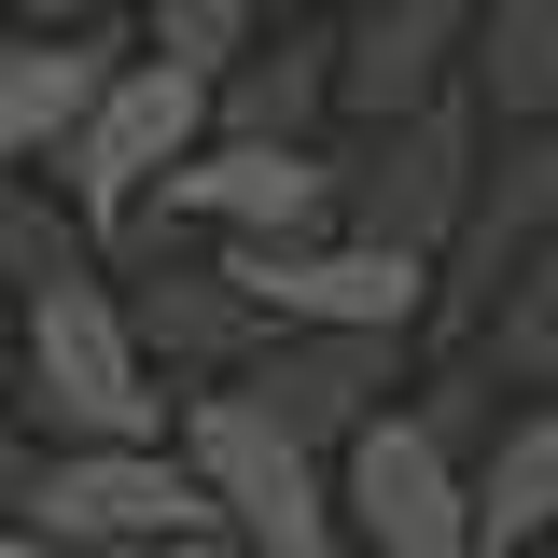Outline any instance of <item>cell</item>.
Listing matches in <instances>:
<instances>
[{
    "label": "cell",
    "instance_id": "cell-6",
    "mask_svg": "<svg viewBox=\"0 0 558 558\" xmlns=\"http://www.w3.org/2000/svg\"><path fill=\"white\" fill-rule=\"evenodd\" d=\"M322 238L349 223V168L336 140H252V126H209L182 168H168V196L140 209V238Z\"/></svg>",
    "mask_w": 558,
    "mask_h": 558
},
{
    "label": "cell",
    "instance_id": "cell-10",
    "mask_svg": "<svg viewBox=\"0 0 558 558\" xmlns=\"http://www.w3.org/2000/svg\"><path fill=\"white\" fill-rule=\"evenodd\" d=\"M405 349H418V336H391V322H279V336L252 349L238 391H252L266 418H293L307 447H349L363 418L405 391Z\"/></svg>",
    "mask_w": 558,
    "mask_h": 558
},
{
    "label": "cell",
    "instance_id": "cell-13",
    "mask_svg": "<svg viewBox=\"0 0 558 558\" xmlns=\"http://www.w3.org/2000/svg\"><path fill=\"white\" fill-rule=\"evenodd\" d=\"M112 70H126V28H28V14H0V168H57Z\"/></svg>",
    "mask_w": 558,
    "mask_h": 558
},
{
    "label": "cell",
    "instance_id": "cell-18",
    "mask_svg": "<svg viewBox=\"0 0 558 558\" xmlns=\"http://www.w3.org/2000/svg\"><path fill=\"white\" fill-rule=\"evenodd\" d=\"M0 558H43L28 545V447H0Z\"/></svg>",
    "mask_w": 558,
    "mask_h": 558
},
{
    "label": "cell",
    "instance_id": "cell-15",
    "mask_svg": "<svg viewBox=\"0 0 558 558\" xmlns=\"http://www.w3.org/2000/svg\"><path fill=\"white\" fill-rule=\"evenodd\" d=\"M70 266H98V209L70 196H43V168H0V279L14 293H43V279H70Z\"/></svg>",
    "mask_w": 558,
    "mask_h": 558
},
{
    "label": "cell",
    "instance_id": "cell-7",
    "mask_svg": "<svg viewBox=\"0 0 558 558\" xmlns=\"http://www.w3.org/2000/svg\"><path fill=\"white\" fill-rule=\"evenodd\" d=\"M336 475H349V545L363 558H488L475 461L433 433V405H377L336 447Z\"/></svg>",
    "mask_w": 558,
    "mask_h": 558
},
{
    "label": "cell",
    "instance_id": "cell-17",
    "mask_svg": "<svg viewBox=\"0 0 558 558\" xmlns=\"http://www.w3.org/2000/svg\"><path fill=\"white\" fill-rule=\"evenodd\" d=\"M266 14L279 0H140V43H168V57H196L209 84H223V70L266 43Z\"/></svg>",
    "mask_w": 558,
    "mask_h": 558
},
{
    "label": "cell",
    "instance_id": "cell-12",
    "mask_svg": "<svg viewBox=\"0 0 558 558\" xmlns=\"http://www.w3.org/2000/svg\"><path fill=\"white\" fill-rule=\"evenodd\" d=\"M488 0H349V126H391L418 98L475 84Z\"/></svg>",
    "mask_w": 558,
    "mask_h": 558
},
{
    "label": "cell",
    "instance_id": "cell-5",
    "mask_svg": "<svg viewBox=\"0 0 558 558\" xmlns=\"http://www.w3.org/2000/svg\"><path fill=\"white\" fill-rule=\"evenodd\" d=\"M488 112L475 84H447V98H418L391 126H349L336 168H349V223L363 238H405V252H447L461 238V209H475V168H488Z\"/></svg>",
    "mask_w": 558,
    "mask_h": 558
},
{
    "label": "cell",
    "instance_id": "cell-4",
    "mask_svg": "<svg viewBox=\"0 0 558 558\" xmlns=\"http://www.w3.org/2000/svg\"><path fill=\"white\" fill-rule=\"evenodd\" d=\"M209 126H223V84H209L196 57H168V43H126V70L98 84V112L70 126L57 182L98 209V238H140V209L168 196V168H182Z\"/></svg>",
    "mask_w": 558,
    "mask_h": 558
},
{
    "label": "cell",
    "instance_id": "cell-14",
    "mask_svg": "<svg viewBox=\"0 0 558 558\" xmlns=\"http://www.w3.org/2000/svg\"><path fill=\"white\" fill-rule=\"evenodd\" d=\"M475 531H488V558L558 545V391L488 433V461H475Z\"/></svg>",
    "mask_w": 558,
    "mask_h": 558
},
{
    "label": "cell",
    "instance_id": "cell-8",
    "mask_svg": "<svg viewBox=\"0 0 558 558\" xmlns=\"http://www.w3.org/2000/svg\"><path fill=\"white\" fill-rule=\"evenodd\" d=\"M223 266L252 279L279 322H391V336H433V307H447V252L363 238V223H322V238H223Z\"/></svg>",
    "mask_w": 558,
    "mask_h": 558
},
{
    "label": "cell",
    "instance_id": "cell-1",
    "mask_svg": "<svg viewBox=\"0 0 558 558\" xmlns=\"http://www.w3.org/2000/svg\"><path fill=\"white\" fill-rule=\"evenodd\" d=\"M182 531H238L182 433H112V447H43L28 461V545L43 558H154Z\"/></svg>",
    "mask_w": 558,
    "mask_h": 558
},
{
    "label": "cell",
    "instance_id": "cell-20",
    "mask_svg": "<svg viewBox=\"0 0 558 558\" xmlns=\"http://www.w3.org/2000/svg\"><path fill=\"white\" fill-rule=\"evenodd\" d=\"M154 558H266L252 531H182V545H154Z\"/></svg>",
    "mask_w": 558,
    "mask_h": 558
},
{
    "label": "cell",
    "instance_id": "cell-2",
    "mask_svg": "<svg viewBox=\"0 0 558 558\" xmlns=\"http://www.w3.org/2000/svg\"><path fill=\"white\" fill-rule=\"evenodd\" d=\"M28 418L43 447H112V433H182V391H154L126 279L70 266L28 293Z\"/></svg>",
    "mask_w": 558,
    "mask_h": 558
},
{
    "label": "cell",
    "instance_id": "cell-22",
    "mask_svg": "<svg viewBox=\"0 0 558 558\" xmlns=\"http://www.w3.org/2000/svg\"><path fill=\"white\" fill-rule=\"evenodd\" d=\"M517 558H558V545H517Z\"/></svg>",
    "mask_w": 558,
    "mask_h": 558
},
{
    "label": "cell",
    "instance_id": "cell-16",
    "mask_svg": "<svg viewBox=\"0 0 558 558\" xmlns=\"http://www.w3.org/2000/svg\"><path fill=\"white\" fill-rule=\"evenodd\" d=\"M475 98L502 112V126H545V112H558V0H488Z\"/></svg>",
    "mask_w": 558,
    "mask_h": 558
},
{
    "label": "cell",
    "instance_id": "cell-3",
    "mask_svg": "<svg viewBox=\"0 0 558 558\" xmlns=\"http://www.w3.org/2000/svg\"><path fill=\"white\" fill-rule=\"evenodd\" d=\"M182 447H196V475L223 488V517H238L266 558H363L349 545L336 447H307L293 418H266L238 377H196V391H182Z\"/></svg>",
    "mask_w": 558,
    "mask_h": 558
},
{
    "label": "cell",
    "instance_id": "cell-21",
    "mask_svg": "<svg viewBox=\"0 0 558 558\" xmlns=\"http://www.w3.org/2000/svg\"><path fill=\"white\" fill-rule=\"evenodd\" d=\"M279 14H349V0H279Z\"/></svg>",
    "mask_w": 558,
    "mask_h": 558
},
{
    "label": "cell",
    "instance_id": "cell-11",
    "mask_svg": "<svg viewBox=\"0 0 558 558\" xmlns=\"http://www.w3.org/2000/svg\"><path fill=\"white\" fill-rule=\"evenodd\" d=\"M126 307H140V349H154L168 377H252V349L279 336V307L223 266V238H209V252H168V238H154V266L126 279Z\"/></svg>",
    "mask_w": 558,
    "mask_h": 558
},
{
    "label": "cell",
    "instance_id": "cell-9",
    "mask_svg": "<svg viewBox=\"0 0 558 558\" xmlns=\"http://www.w3.org/2000/svg\"><path fill=\"white\" fill-rule=\"evenodd\" d=\"M558 238V112L545 126H488V168H475V209H461V238H447V336H475L488 307H502V279L531 266Z\"/></svg>",
    "mask_w": 558,
    "mask_h": 558
},
{
    "label": "cell",
    "instance_id": "cell-19",
    "mask_svg": "<svg viewBox=\"0 0 558 558\" xmlns=\"http://www.w3.org/2000/svg\"><path fill=\"white\" fill-rule=\"evenodd\" d=\"M0 14H28V28H112L126 0H0Z\"/></svg>",
    "mask_w": 558,
    "mask_h": 558
}]
</instances>
